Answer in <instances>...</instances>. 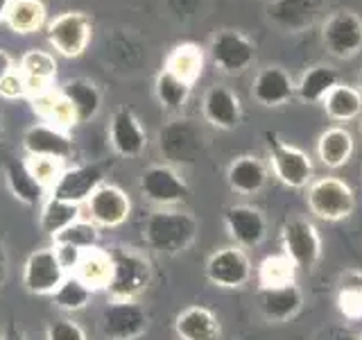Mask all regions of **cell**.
<instances>
[{
  "label": "cell",
  "mask_w": 362,
  "mask_h": 340,
  "mask_svg": "<svg viewBox=\"0 0 362 340\" xmlns=\"http://www.w3.org/2000/svg\"><path fill=\"white\" fill-rule=\"evenodd\" d=\"M11 71H14V60H11V55L7 50L0 48V82H3Z\"/></svg>",
  "instance_id": "46"
},
{
  "label": "cell",
  "mask_w": 362,
  "mask_h": 340,
  "mask_svg": "<svg viewBox=\"0 0 362 340\" xmlns=\"http://www.w3.org/2000/svg\"><path fill=\"white\" fill-rule=\"evenodd\" d=\"M0 340H28V336L23 334L21 329H16L14 324H11V327H7V332L3 334V338H0Z\"/></svg>",
  "instance_id": "48"
},
{
  "label": "cell",
  "mask_w": 362,
  "mask_h": 340,
  "mask_svg": "<svg viewBox=\"0 0 362 340\" xmlns=\"http://www.w3.org/2000/svg\"><path fill=\"white\" fill-rule=\"evenodd\" d=\"M315 340H358V334L349 324H328L315 336Z\"/></svg>",
  "instance_id": "45"
},
{
  "label": "cell",
  "mask_w": 362,
  "mask_h": 340,
  "mask_svg": "<svg viewBox=\"0 0 362 340\" xmlns=\"http://www.w3.org/2000/svg\"><path fill=\"white\" fill-rule=\"evenodd\" d=\"M5 23L16 34H34L45 23V7L41 0H11Z\"/></svg>",
  "instance_id": "33"
},
{
  "label": "cell",
  "mask_w": 362,
  "mask_h": 340,
  "mask_svg": "<svg viewBox=\"0 0 362 340\" xmlns=\"http://www.w3.org/2000/svg\"><path fill=\"white\" fill-rule=\"evenodd\" d=\"M163 68L170 73H175L177 77H181L184 82L195 84L204 68V55L195 43H181L168 55Z\"/></svg>",
  "instance_id": "35"
},
{
  "label": "cell",
  "mask_w": 362,
  "mask_h": 340,
  "mask_svg": "<svg viewBox=\"0 0 362 340\" xmlns=\"http://www.w3.org/2000/svg\"><path fill=\"white\" fill-rule=\"evenodd\" d=\"M206 279L215 288L240 290L254 277V266L247 249L238 245H224L206 259Z\"/></svg>",
  "instance_id": "7"
},
{
  "label": "cell",
  "mask_w": 362,
  "mask_h": 340,
  "mask_svg": "<svg viewBox=\"0 0 362 340\" xmlns=\"http://www.w3.org/2000/svg\"><path fill=\"white\" fill-rule=\"evenodd\" d=\"M90 298H93V290L88 286H84L75 275H66V279L62 281V286L52 293V304L59 311L66 313H77L84 311L90 304Z\"/></svg>",
  "instance_id": "39"
},
{
  "label": "cell",
  "mask_w": 362,
  "mask_h": 340,
  "mask_svg": "<svg viewBox=\"0 0 362 340\" xmlns=\"http://www.w3.org/2000/svg\"><path fill=\"white\" fill-rule=\"evenodd\" d=\"M269 170L263 159L254 154H240L226 168V184L235 196H256L265 188Z\"/></svg>",
  "instance_id": "22"
},
{
  "label": "cell",
  "mask_w": 362,
  "mask_h": 340,
  "mask_svg": "<svg viewBox=\"0 0 362 340\" xmlns=\"http://www.w3.org/2000/svg\"><path fill=\"white\" fill-rule=\"evenodd\" d=\"M199 222L184 209H156L143 222V243L158 254L175 256L197 241Z\"/></svg>",
  "instance_id": "1"
},
{
  "label": "cell",
  "mask_w": 362,
  "mask_h": 340,
  "mask_svg": "<svg viewBox=\"0 0 362 340\" xmlns=\"http://www.w3.org/2000/svg\"><path fill=\"white\" fill-rule=\"evenodd\" d=\"M256 283H258V290L281 288V286H290V283H297V266H294L283 252L269 254L260 261L256 268Z\"/></svg>",
  "instance_id": "32"
},
{
  "label": "cell",
  "mask_w": 362,
  "mask_h": 340,
  "mask_svg": "<svg viewBox=\"0 0 362 340\" xmlns=\"http://www.w3.org/2000/svg\"><path fill=\"white\" fill-rule=\"evenodd\" d=\"M175 334L179 340H220L222 324L209 306L192 304L177 313Z\"/></svg>",
  "instance_id": "23"
},
{
  "label": "cell",
  "mask_w": 362,
  "mask_h": 340,
  "mask_svg": "<svg viewBox=\"0 0 362 340\" xmlns=\"http://www.w3.org/2000/svg\"><path fill=\"white\" fill-rule=\"evenodd\" d=\"M326 50L339 60H351L362 50V18L349 9L335 11L322 28Z\"/></svg>",
  "instance_id": "14"
},
{
  "label": "cell",
  "mask_w": 362,
  "mask_h": 340,
  "mask_svg": "<svg viewBox=\"0 0 362 340\" xmlns=\"http://www.w3.org/2000/svg\"><path fill=\"white\" fill-rule=\"evenodd\" d=\"M202 113H204V120H206L209 125H213V128L231 132L243 120L240 98H238L229 86L215 84L206 91V94H204Z\"/></svg>",
  "instance_id": "20"
},
{
  "label": "cell",
  "mask_w": 362,
  "mask_h": 340,
  "mask_svg": "<svg viewBox=\"0 0 362 340\" xmlns=\"http://www.w3.org/2000/svg\"><path fill=\"white\" fill-rule=\"evenodd\" d=\"M0 134H3V123H0Z\"/></svg>",
  "instance_id": "51"
},
{
  "label": "cell",
  "mask_w": 362,
  "mask_h": 340,
  "mask_svg": "<svg viewBox=\"0 0 362 340\" xmlns=\"http://www.w3.org/2000/svg\"><path fill=\"white\" fill-rule=\"evenodd\" d=\"M21 73L25 79V89L32 98L48 94L50 84L57 77V60L54 55L41 48H32L21 57Z\"/></svg>",
  "instance_id": "25"
},
{
  "label": "cell",
  "mask_w": 362,
  "mask_h": 340,
  "mask_svg": "<svg viewBox=\"0 0 362 340\" xmlns=\"http://www.w3.org/2000/svg\"><path fill=\"white\" fill-rule=\"evenodd\" d=\"M335 309L346 322H362V272L346 270L337 283Z\"/></svg>",
  "instance_id": "31"
},
{
  "label": "cell",
  "mask_w": 362,
  "mask_h": 340,
  "mask_svg": "<svg viewBox=\"0 0 362 340\" xmlns=\"http://www.w3.org/2000/svg\"><path fill=\"white\" fill-rule=\"evenodd\" d=\"M258 311L269 324H286L303 311V290L297 283L281 288H263L256 295Z\"/></svg>",
  "instance_id": "18"
},
{
  "label": "cell",
  "mask_w": 362,
  "mask_h": 340,
  "mask_svg": "<svg viewBox=\"0 0 362 340\" xmlns=\"http://www.w3.org/2000/svg\"><path fill=\"white\" fill-rule=\"evenodd\" d=\"M317 11L320 0H272L267 5V18L286 32H303L315 23Z\"/></svg>",
  "instance_id": "24"
},
{
  "label": "cell",
  "mask_w": 362,
  "mask_h": 340,
  "mask_svg": "<svg viewBox=\"0 0 362 340\" xmlns=\"http://www.w3.org/2000/svg\"><path fill=\"white\" fill-rule=\"evenodd\" d=\"M48 43L62 57H79L90 43L93 26L82 11H64L48 23Z\"/></svg>",
  "instance_id": "10"
},
{
  "label": "cell",
  "mask_w": 362,
  "mask_h": 340,
  "mask_svg": "<svg viewBox=\"0 0 362 340\" xmlns=\"http://www.w3.org/2000/svg\"><path fill=\"white\" fill-rule=\"evenodd\" d=\"M317 159L331 170H337V168H344L351 157L356 152V141L351 132L342 125H333V128H328L320 134V139H317Z\"/></svg>",
  "instance_id": "26"
},
{
  "label": "cell",
  "mask_w": 362,
  "mask_h": 340,
  "mask_svg": "<svg viewBox=\"0 0 362 340\" xmlns=\"http://www.w3.org/2000/svg\"><path fill=\"white\" fill-rule=\"evenodd\" d=\"M5 181L14 200L25 204V207H37L45 196V188L34 179L28 164L18 162V159H11L5 164Z\"/></svg>",
  "instance_id": "29"
},
{
  "label": "cell",
  "mask_w": 362,
  "mask_h": 340,
  "mask_svg": "<svg viewBox=\"0 0 362 340\" xmlns=\"http://www.w3.org/2000/svg\"><path fill=\"white\" fill-rule=\"evenodd\" d=\"M358 82H360V94H362V73H360V79H358Z\"/></svg>",
  "instance_id": "50"
},
{
  "label": "cell",
  "mask_w": 362,
  "mask_h": 340,
  "mask_svg": "<svg viewBox=\"0 0 362 340\" xmlns=\"http://www.w3.org/2000/svg\"><path fill=\"white\" fill-rule=\"evenodd\" d=\"M267 159L274 177L283 186L301 191L313 181V162L301 147L281 139L276 132H265Z\"/></svg>",
  "instance_id": "5"
},
{
  "label": "cell",
  "mask_w": 362,
  "mask_h": 340,
  "mask_svg": "<svg viewBox=\"0 0 362 340\" xmlns=\"http://www.w3.org/2000/svg\"><path fill=\"white\" fill-rule=\"evenodd\" d=\"M34 111H37L48 125H54V128L66 130V128H73V125H77L71 102H68L59 94V91H57V94L48 91V94L34 98Z\"/></svg>",
  "instance_id": "37"
},
{
  "label": "cell",
  "mask_w": 362,
  "mask_h": 340,
  "mask_svg": "<svg viewBox=\"0 0 362 340\" xmlns=\"http://www.w3.org/2000/svg\"><path fill=\"white\" fill-rule=\"evenodd\" d=\"M360 132H362V123H360Z\"/></svg>",
  "instance_id": "53"
},
{
  "label": "cell",
  "mask_w": 362,
  "mask_h": 340,
  "mask_svg": "<svg viewBox=\"0 0 362 340\" xmlns=\"http://www.w3.org/2000/svg\"><path fill=\"white\" fill-rule=\"evenodd\" d=\"M100 243V227L90 220H75L73 225H68L66 230L52 236V245H73L77 249H86L98 247Z\"/></svg>",
  "instance_id": "40"
},
{
  "label": "cell",
  "mask_w": 362,
  "mask_h": 340,
  "mask_svg": "<svg viewBox=\"0 0 362 340\" xmlns=\"http://www.w3.org/2000/svg\"><path fill=\"white\" fill-rule=\"evenodd\" d=\"M326 116L335 123H351L362 113V94L351 84H335L322 100Z\"/></svg>",
  "instance_id": "30"
},
{
  "label": "cell",
  "mask_w": 362,
  "mask_h": 340,
  "mask_svg": "<svg viewBox=\"0 0 362 340\" xmlns=\"http://www.w3.org/2000/svg\"><path fill=\"white\" fill-rule=\"evenodd\" d=\"M281 249L297 270H315L324 254V241L313 220L290 215L281 225Z\"/></svg>",
  "instance_id": "4"
},
{
  "label": "cell",
  "mask_w": 362,
  "mask_h": 340,
  "mask_svg": "<svg viewBox=\"0 0 362 340\" xmlns=\"http://www.w3.org/2000/svg\"><path fill=\"white\" fill-rule=\"evenodd\" d=\"M139 188L147 202L156 204L158 209H170L177 204H184L188 198V184L170 164L147 166L141 173Z\"/></svg>",
  "instance_id": "9"
},
{
  "label": "cell",
  "mask_w": 362,
  "mask_h": 340,
  "mask_svg": "<svg viewBox=\"0 0 362 340\" xmlns=\"http://www.w3.org/2000/svg\"><path fill=\"white\" fill-rule=\"evenodd\" d=\"M111 272H113V264H111V252L102 247H90L86 252H82V259L75 268L73 275L88 286L90 290H107L109 281H111Z\"/></svg>",
  "instance_id": "27"
},
{
  "label": "cell",
  "mask_w": 362,
  "mask_h": 340,
  "mask_svg": "<svg viewBox=\"0 0 362 340\" xmlns=\"http://www.w3.org/2000/svg\"><path fill=\"white\" fill-rule=\"evenodd\" d=\"M9 3H11V0H0V23H5V16H7Z\"/></svg>",
  "instance_id": "49"
},
{
  "label": "cell",
  "mask_w": 362,
  "mask_h": 340,
  "mask_svg": "<svg viewBox=\"0 0 362 340\" xmlns=\"http://www.w3.org/2000/svg\"><path fill=\"white\" fill-rule=\"evenodd\" d=\"M211 60L222 73H243L256 60V45L235 30H222L211 41Z\"/></svg>",
  "instance_id": "15"
},
{
  "label": "cell",
  "mask_w": 362,
  "mask_h": 340,
  "mask_svg": "<svg viewBox=\"0 0 362 340\" xmlns=\"http://www.w3.org/2000/svg\"><path fill=\"white\" fill-rule=\"evenodd\" d=\"M25 164L30 168V173L34 175V179L39 181L43 188H52L54 181L59 179V175L64 173V168L59 159H50V157H28Z\"/></svg>",
  "instance_id": "41"
},
{
  "label": "cell",
  "mask_w": 362,
  "mask_h": 340,
  "mask_svg": "<svg viewBox=\"0 0 362 340\" xmlns=\"http://www.w3.org/2000/svg\"><path fill=\"white\" fill-rule=\"evenodd\" d=\"M222 220L233 245L243 249L258 247L269 234L267 215L254 204H231L226 207Z\"/></svg>",
  "instance_id": "11"
},
{
  "label": "cell",
  "mask_w": 362,
  "mask_h": 340,
  "mask_svg": "<svg viewBox=\"0 0 362 340\" xmlns=\"http://www.w3.org/2000/svg\"><path fill=\"white\" fill-rule=\"evenodd\" d=\"M297 94V84L281 66H265L256 73L252 82V98L260 107H281Z\"/></svg>",
  "instance_id": "21"
},
{
  "label": "cell",
  "mask_w": 362,
  "mask_h": 340,
  "mask_svg": "<svg viewBox=\"0 0 362 340\" xmlns=\"http://www.w3.org/2000/svg\"><path fill=\"white\" fill-rule=\"evenodd\" d=\"M7 275H9V256H7V249H5V245L0 243V288L5 286Z\"/></svg>",
  "instance_id": "47"
},
{
  "label": "cell",
  "mask_w": 362,
  "mask_h": 340,
  "mask_svg": "<svg viewBox=\"0 0 362 340\" xmlns=\"http://www.w3.org/2000/svg\"><path fill=\"white\" fill-rule=\"evenodd\" d=\"M111 252V281H109V298L111 300H139L152 283V266L145 254L136 249L116 247Z\"/></svg>",
  "instance_id": "3"
},
{
  "label": "cell",
  "mask_w": 362,
  "mask_h": 340,
  "mask_svg": "<svg viewBox=\"0 0 362 340\" xmlns=\"http://www.w3.org/2000/svg\"><path fill=\"white\" fill-rule=\"evenodd\" d=\"M358 340H362V332H360V334H358Z\"/></svg>",
  "instance_id": "52"
},
{
  "label": "cell",
  "mask_w": 362,
  "mask_h": 340,
  "mask_svg": "<svg viewBox=\"0 0 362 340\" xmlns=\"http://www.w3.org/2000/svg\"><path fill=\"white\" fill-rule=\"evenodd\" d=\"M335 84H339L335 68L326 64H317L301 75L297 84V96L303 102H322Z\"/></svg>",
  "instance_id": "34"
},
{
  "label": "cell",
  "mask_w": 362,
  "mask_h": 340,
  "mask_svg": "<svg viewBox=\"0 0 362 340\" xmlns=\"http://www.w3.org/2000/svg\"><path fill=\"white\" fill-rule=\"evenodd\" d=\"M305 204L317 220L342 222L356 211V193L344 179L326 175L313 179L305 186Z\"/></svg>",
  "instance_id": "2"
},
{
  "label": "cell",
  "mask_w": 362,
  "mask_h": 340,
  "mask_svg": "<svg viewBox=\"0 0 362 340\" xmlns=\"http://www.w3.org/2000/svg\"><path fill=\"white\" fill-rule=\"evenodd\" d=\"M54 247V254L59 259L62 268L66 270V275H73L79 259H82V249H77L73 245H52Z\"/></svg>",
  "instance_id": "44"
},
{
  "label": "cell",
  "mask_w": 362,
  "mask_h": 340,
  "mask_svg": "<svg viewBox=\"0 0 362 340\" xmlns=\"http://www.w3.org/2000/svg\"><path fill=\"white\" fill-rule=\"evenodd\" d=\"M109 141L113 152L120 157L132 159L143 154V150L147 147V134L129 107H120L113 111L109 123Z\"/></svg>",
  "instance_id": "19"
},
{
  "label": "cell",
  "mask_w": 362,
  "mask_h": 340,
  "mask_svg": "<svg viewBox=\"0 0 362 340\" xmlns=\"http://www.w3.org/2000/svg\"><path fill=\"white\" fill-rule=\"evenodd\" d=\"M0 96L3 98H9V100H14V98H23V96H28V89H25V79H23V73L18 71H11L3 82H0Z\"/></svg>",
  "instance_id": "43"
},
{
  "label": "cell",
  "mask_w": 362,
  "mask_h": 340,
  "mask_svg": "<svg viewBox=\"0 0 362 340\" xmlns=\"http://www.w3.org/2000/svg\"><path fill=\"white\" fill-rule=\"evenodd\" d=\"M45 340H88L86 332L71 317L54 320L45 329Z\"/></svg>",
  "instance_id": "42"
},
{
  "label": "cell",
  "mask_w": 362,
  "mask_h": 340,
  "mask_svg": "<svg viewBox=\"0 0 362 340\" xmlns=\"http://www.w3.org/2000/svg\"><path fill=\"white\" fill-rule=\"evenodd\" d=\"M75 220H79V204H71L64 200L50 198L43 204L41 218H39V227L43 234L54 236L62 230H66L68 225H73Z\"/></svg>",
  "instance_id": "38"
},
{
  "label": "cell",
  "mask_w": 362,
  "mask_h": 340,
  "mask_svg": "<svg viewBox=\"0 0 362 340\" xmlns=\"http://www.w3.org/2000/svg\"><path fill=\"white\" fill-rule=\"evenodd\" d=\"M86 211L90 222H95L98 227H107V230H116V227L129 220L132 200L120 186L105 181L86 200Z\"/></svg>",
  "instance_id": "16"
},
{
  "label": "cell",
  "mask_w": 362,
  "mask_h": 340,
  "mask_svg": "<svg viewBox=\"0 0 362 340\" xmlns=\"http://www.w3.org/2000/svg\"><path fill=\"white\" fill-rule=\"evenodd\" d=\"M23 147L28 157H50L66 162L75 154V141L62 128L48 123H34L23 134Z\"/></svg>",
  "instance_id": "17"
},
{
  "label": "cell",
  "mask_w": 362,
  "mask_h": 340,
  "mask_svg": "<svg viewBox=\"0 0 362 340\" xmlns=\"http://www.w3.org/2000/svg\"><path fill=\"white\" fill-rule=\"evenodd\" d=\"M190 91H192V84L184 82V79L165 71V68L154 79V96L158 100V105L165 111H181V107H184L190 98Z\"/></svg>",
  "instance_id": "36"
},
{
  "label": "cell",
  "mask_w": 362,
  "mask_h": 340,
  "mask_svg": "<svg viewBox=\"0 0 362 340\" xmlns=\"http://www.w3.org/2000/svg\"><path fill=\"white\" fill-rule=\"evenodd\" d=\"M59 94L68 102H71V107L75 111L77 125H84L90 118H95L100 107H102V94H100V89L93 82H88V79H82V77L66 82L62 86Z\"/></svg>",
  "instance_id": "28"
},
{
  "label": "cell",
  "mask_w": 362,
  "mask_h": 340,
  "mask_svg": "<svg viewBox=\"0 0 362 340\" xmlns=\"http://www.w3.org/2000/svg\"><path fill=\"white\" fill-rule=\"evenodd\" d=\"M107 181V164H82L75 168H66L50 188V198L71 202V204H82L86 202L93 191L100 188Z\"/></svg>",
  "instance_id": "13"
},
{
  "label": "cell",
  "mask_w": 362,
  "mask_h": 340,
  "mask_svg": "<svg viewBox=\"0 0 362 340\" xmlns=\"http://www.w3.org/2000/svg\"><path fill=\"white\" fill-rule=\"evenodd\" d=\"M204 132L188 118H175L158 132V150L168 164L190 166L204 154Z\"/></svg>",
  "instance_id": "6"
},
{
  "label": "cell",
  "mask_w": 362,
  "mask_h": 340,
  "mask_svg": "<svg viewBox=\"0 0 362 340\" xmlns=\"http://www.w3.org/2000/svg\"><path fill=\"white\" fill-rule=\"evenodd\" d=\"M107 340H139L150 329V313L139 300H111L100 315Z\"/></svg>",
  "instance_id": "8"
},
{
  "label": "cell",
  "mask_w": 362,
  "mask_h": 340,
  "mask_svg": "<svg viewBox=\"0 0 362 340\" xmlns=\"http://www.w3.org/2000/svg\"><path fill=\"white\" fill-rule=\"evenodd\" d=\"M66 279V270L62 268L59 259L54 254V247H39L25 259L23 264V288L30 295L45 298L62 286Z\"/></svg>",
  "instance_id": "12"
}]
</instances>
